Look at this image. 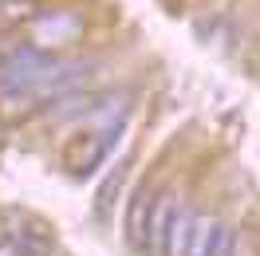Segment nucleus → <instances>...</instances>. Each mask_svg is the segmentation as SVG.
Listing matches in <instances>:
<instances>
[{"instance_id": "1", "label": "nucleus", "mask_w": 260, "mask_h": 256, "mask_svg": "<svg viewBox=\"0 0 260 256\" xmlns=\"http://www.w3.org/2000/svg\"><path fill=\"white\" fill-rule=\"evenodd\" d=\"M79 16L75 12H55L48 20H32V40H28V48L32 51H55V48H67L75 36H79Z\"/></svg>"}, {"instance_id": "2", "label": "nucleus", "mask_w": 260, "mask_h": 256, "mask_svg": "<svg viewBox=\"0 0 260 256\" xmlns=\"http://www.w3.org/2000/svg\"><path fill=\"white\" fill-rule=\"evenodd\" d=\"M174 193H162L154 205H150V217H146V233H142V244H146L150 256H166V237H170V221H174Z\"/></svg>"}, {"instance_id": "3", "label": "nucleus", "mask_w": 260, "mask_h": 256, "mask_svg": "<svg viewBox=\"0 0 260 256\" xmlns=\"http://www.w3.org/2000/svg\"><path fill=\"white\" fill-rule=\"evenodd\" d=\"M107 146L111 142H107L103 134H83V138H75V142L63 150V162L71 166V174H91V166L103 162Z\"/></svg>"}, {"instance_id": "4", "label": "nucleus", "mask_w": 260, "mask_h": 256, "mask_svg": "<svg viewBox=\"0 0 260 256\" xmlns=\"http://www.w3.org/2000/svg\"><path fill=\"white\" fill-rule=\"evenodd\" d=\"M150 205H154V197L146 193V185H142V189H134V197H130V205H126V240L134 244V248L142 244V233H146Z\"/></svg>"}, {"instance_id": "5", "label": "nucleus", "mask_w": 260, "mask_h": 256, "mask_svg": "<svg viewBox=\"0 0 260 256\" xmlns=\"http://www.w3.org/2000/svg\"><path fill=\"white\" fill-rule=\"evenodd\" d=\"M36 16V0H0V36H12L20 24H32Z\"/></svg>"}, {"instance_id": "6", "label": "nucleus", "mask_w": 260, "mask_h": 256, "mask_svg": "<svg viewBox=\"0 0 260 256\" xmlns=\"http://www.w3.org/2000/svg\"><path fill=\"white\" fill-rule=\"evenodd\" d=\"M189 221H193L189 205H178V209H174V221H170V237H166V256H185V237H189Z\"/></svg>"}, {"instance_id": "7", "label": "nucleus", "mask_w": 260, "mask_h": 256, "mask_svg": "<svg viewBox=\"0 0 260 256\" xmlns=\"http://www.w3.org/2000/svg\"><path fill=\"white\" fill-rule=\"evenodd\" d=\"M28 48V44H20V40H8V36H0V63H4V59H12V55H16V51H24Z\"/></svg>"}, {"instance_id": "8", "label": "nucleus", "mask_w": 260, "mask_h": 256, "mask_svg": "<svg viewBox=\"0 0 260 256\" xmlns=\"http://www.w3.org/2000/svg\"><path fill=\"white\" fill-rule=\"evenodd\" d=\"M0 256H24V252L16 248V240L8 237V233H0Z\"/></svg>"}]
</instances>
